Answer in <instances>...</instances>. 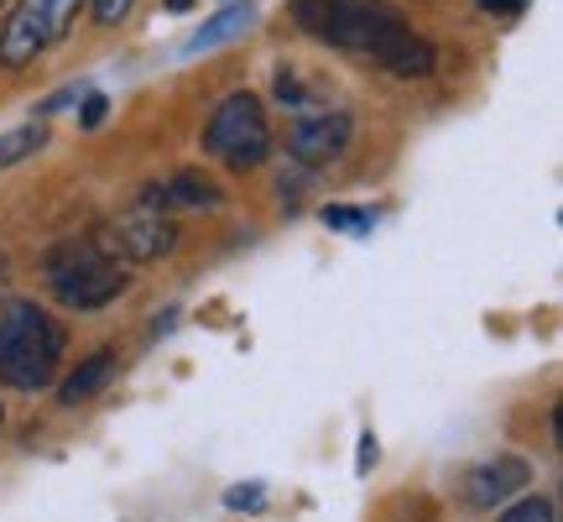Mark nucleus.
Segmentation results:
<instances>
[{"instance_id":"14","label":"nucleus","mask_w":563,"mask_h":522,"mask_svg":"<svg viewBox=\"0 0 563 522\" xmlns=\"http://www.w3.org/2000/svg\"><path fill=\"white\" fill-rule=\"evenodd\" d=\"M131 6H136V0H89V11H95L100 26H121V21L131 17Z\"/></svg>"},{"instance_id":"12","label":"nucleus","mask_w":563,"mask_h":522,"mask_svg":"<svg viewBox=\"0 0 563 522\" xmlns=\"http://www.w3.org/2000/svg\"><path fill=\"white\" fill-rule=\"evenodd\" d=\"M42 141H47V121H26V126H16V131H5V137H0V173L26 157H37Z\"/></svg>"},{"instance_id":"5","label":"nucleus","mask_w":563,"mask_h":522,"mask_svg":"<svg viewBox=\"0 0 563 522\" xmlns=\"http://www.w3.org/2000/svg\"><path fill=\"white\" fill-rule=\"evenodd\" d=\"M84 0H16L11 17L0 26V68H32V63L53 47V42L68 37V26L79 21Z\"/></svg>"},{"instance_id":"7","label":"nucleus","mask_w":563,"mask_h":522,"mask_svg":"<svg viewBox=\"0 0 563 522\" xmlns=\"http://www.w3.org/2000/svg\"><path fill=\"white\" fill-rule=\"evenodd\" d=\"M350 116L344 110H302L292 131H287V146H292V157L302 167H323V162L344 157V146H350Z\"/></svg>"},{"instance_id":"2","label":"nucleus","mask_w":563,"mask_h":522,"mask_svg":"<svg viewBox=\"0 0 563 522\" xmlns=\"http://www.w3.org/2000/svg\"><path fill=\"white\" fill-rule=\"evenodd\" d=\"M63 324L37 308V303H11L0 314V382L16 387V392H42V387L58 382L63 371Z\"/></svg>"},{"instance_id":"18","label":"nucleus","mask_w":563,"mask_h":522,"mask_svg":"<svg viewBox=\"0 0 563 522\" xmlns=\"http://www.w3.org/2000/svg\"><path fill=\"white\" fill-rule=\"evenodd\" d=\"M527 0H481V11H490V17H517Z\"/></svg>"},{"instance_id":"21","label":"nucleus","mask_w":563,"mask_h":522,"mask_svg":"<svg viewBox=\"0 0 563 522\" xmlns=\"http://www.w3.org/2000/svg\"><path fill=\"white\" fill-rule=\"evenodd\" d=\"M0 282H5V257H0Z\"/></svg>"},{"instance_id":"9","label":"nucleus","mask_w":563,"mask_h":522,"mask_svg":"<svg viewBox=\"0 0 563 522\" xmlns=\"http://www.w3.org/2000/svg\"><path fill=\"white\" fill-rule=\"evenodd\" d=\"M224 194L214 178H203L199 167H183V173H173V178L162 183V188H146V199L152 209H173V204H188V209H214Z\"/></svg>"},{"instance_id":"13","label":"nucleus","mask_w":563,"mask_h":522,"mask_svg":"<svg viewBox=\"0 0 563 522\" xmlns=\"http://www.w3.org/2000/svg\"><path fill=\"white\" fill-rule=\"evenodd\" d=\"M501 522H553V502L548 497H522L501 512Z\"/></svg>"},{"instance_id":"4","label":"nucleus","mask_w":563,"mask_h":522,"mask_svg":"<svg viewBox=\"0 0 563 522\" xmlns=\"http://www.w3.org/2000/svg\"><path fill=\"white\" fill-rule=\"evenodd\" d=\"M203 152L220 157L224 167L235 173H251L262 167L266 152H272V126H266V110L256 95H230V100L214 105V116L203 126Z\"/></svg>"},{"instance_id":"17","label":"nucleus","mask_w":563,"mask_h":522,"mask_svg":"<svg viewBox=\"0 0 563 522\" xmlns=\"http://www.w3.org/2000/svg\"><path fill=\"white\" fill-rule=\"evenodd\" d=\"M230 507H262V481H251V486H235L230 497H224Z\"/></svg>"},{"instance_id":"11","label":"nucleus","mask_w":563,"mask_h":522,"mask_svg":"<svg viewBox=\"0 0 563 522\" xmlns=\"http://www.w3.org/2000/svg\"><path fill=\"white\" fill-rule=\"evenodd\" d=\"M110 371H115V356H110V350H95L89 361H79L58 382V402H63V407H79V402H89L104 382H110Z\"/></svg>"},{"instance_id":"8","label":"nucleus","mask_w":563,"mask_h":522,"mask_svg":"<svg viewBox=\"0 0 563 522\" xmlns=\"http://www.w3.org/2000/svg\"><path fill=\"white\" fill-rule=\"evenodd\" d=\"M532 481V465L522 455H496V460H481L470 476H464V507H475V512H490V507L511 502L517 491H527Z\"/></svg>"},{"instance_id":"16","label":"nucleus","mask_w":563,"mask_h":522,"mask_svg":"<svg viewBox=\"0 0 563 522\" xmlns=\"http://www.w3.org/2000/svg\"><path fill=\"white\" fill-rule=\"evenodd\" d=\"M104 110H110V100H104V95H89V100H84V110H79V126H84V131H95V126L104 121Z\"/></svg>"},{"instance_id":"10","label":"nucleus","mask_w":563,"mask_h":522,"mask_svg":"<svg viewBox=\"0 0 563 522\" xmlns=\"http://www.w3.org/2000/svg\"><path fill=\"white\" fill-rule=\"evenodd\" d=\"M251 26H256V6H224L220 17L203 21V32H194V37L183 42V53H188V58H199V53H214V47H224V42L245 37Z\"/></svg>"},{"instance_id":"15","label":"nucleus","mask_w":563,"mask_h":522,"mask_svg":"<svg viewBox=\"0 0 563 522\" xmlns=\"http://www.w3.org/2000/svg\"><path fill=\"white\" fill-rule=\"evenodd\" d=\"M323 220L334 225V230H371L376 215H365V209H323Z\"/></svg>"},{"instance_id":"3","label":"nucleus","mask_w":563,"mask_h":522,"mask_svg":"<svg viewBox=\"0 0 563 522\" xmlns=\"http://www.w3.org/2000/svg\"><path fill=\"white\" fill-rule=\"evenodd\" d=\"M42 272H47V293L79 314L115 303L131 287V272L121 267V257H110L100 241H58L42 261Z\"/></svg>"},{"instance_id":"19","label":"nucleus","mask_w":563,"mask_h":522,"mask_svg":"<svg viewBox=\"0 0 563 522\" xmlns=\"http://www.w3.org/2000/svg\"><path fill=\"white\" fill-rule=\"evenodd\" d=\"M376 449H382V444H376V434H361V476L376 465Z\"/></svg>"},{"instance_id":"1","label":"nucleus","mask_w":563,"mask_h":522,"mask_svg":"<svg viewBox=\"0 0 563 522\" xmlns=\"http://www.w3.org/2000/svg\"><path fill=\"white\" fill-rule=\"evenodd\" d=\"M292 21L313 42L329 47H350V53H371V58L391 68L397 79H428L433 74V42L418 37L391 6L382 0H292Z\"/></svg>"},{"instance_id":"6","label":"nucleus","mask_w":563,"mask_h":522,"mask_svg":"<svg viewBox=\"0 0 563 522\" xmlns=\"http://www.w3.org/2000/svg\"><path fill=\"white\" fill-rule=\"evenodd\" d=\"M104 251L110 257H125V261H162L173 257V246H178V230L173 220L152 209V204H136V209H125L115 220L104 225Z\"/></svg>"},{"instance_id":"20","label":"nucleus","mask_w":563,"mask_h":522,"mask_svg":"<svg viewBox=\"0 0 563 522\" xmlns=\"http://www.w3.org/2000/svg\"><path fill=\"white\" fill-rule=\"evenodd\" d=\"M188 6H194V0H167V11H188Z\"/></svg>"}]
</instances>
